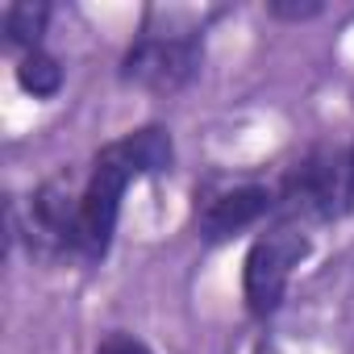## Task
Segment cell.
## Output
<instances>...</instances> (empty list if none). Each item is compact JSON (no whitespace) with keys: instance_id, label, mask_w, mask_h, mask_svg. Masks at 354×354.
<instances>
[{"instance_id":"1","label":"cell","mask_w":354,"mask_h":354,"mask_svg":"<svg viewBox=\"0 0 354 354\" xmlns=\"http://www.w3.org/2000/svg\"><path fill=\"white\" fill-rule=\"evenodd\" d=\"M171 138L158 125H146L138 133H125L121 142L104 146L92 162V175L84 184L80 201V254L100 259L113 242L117 217H121V196L142 175H158L171 167Z\"/></svg>"},{"instance_id":"2","label":"cell","mask_w":354,"mask_h":354,"mask_svg":"<svg viewBox=\"0 0 354 354\" xmlns=\"http://www.w3.org/2000/svg\"><path fill=\"white\" fill-rule=\"evenodd\" d=\"M279 209L292 217L333 221L354 205V158L350 150H313L279 192Z\"/></svg>"},{"instance_id":"3","label":"cell","mask_w":354,"mask_h":354,"mask_svg":"<svg viewBox=\"0 0 354 354\" xmlns=\"http://www.w3.org/2000/svg\"><path fill=\"white\" fill-rule=\"evenodd\" d=\"M304 254H308V238L300 230H292V225L271 230L250 246L246 271H242V292H246L250 313L267 317V313L279 308V300H283V292L292 283V271L304 263Z\"/></svg>"},{"instance_id":"4","label":"cell","mask_w":354,"mask_h":354,"mask_svg":"<svg viewBox=\"0 0 354 354\" xmlns=\"http://www.w3.org/2000/svg\"><path fill=\"white\" fill-rule=\"evenodd\" d=\"M201 67V46L192 34H146L129 46L121 63V80L146 92H175Z\"/></svg>"},{"instance_id":"5","label":"cell","mask_w":354,"mask_h":354,"mask_svg":"<svg viewBox=\"0 0 354 354\" xmlns=\"http://www.w3.org/2000/svg\"><path fill=\"white\" fill-rule=\"evenodd\" d=\"M80 201H84V192H71L67 180H46L30 196L26 238L38 254L80 250Z\"/></svg>"},{"instance_id":"6","label":"cell","mask_w":354,"mask_h":354,"mask_svg":"<svg viewBox=\"0 0 354 354\" xmlns=\"http://www.w3.org/2000/svg\"><path fill=\"white\" fill-rule=\"evenodd\" d=\"M271 209H275V192H267L259 184H246V188H234V192L213 196L205 205V213H201V230H205V238L217 242V238H230V234L254 225Z\"/></svg>"},{"instance_id":"7","label":"cell","mask_w":354,"mask_h":354,"mask_svg":"<svg viewBox=\"0 0 354 354\" xmlns=\"http://www.w3.org/2000/svg\"><path fill=\"white\" fill-rule=\"evenodd\" d=\"M17 80H21V88H26L30 96L46 100V96H55V92L63 88V67H59V59H50L46 50H30V55L21 59V67H17Z\"/></svg>"},{"instance_id":"8","label":"cell","mask_w":354,"mask_h":354,"mask_svg":"<svg viewBox=\"0 0 354 354\" xmlns=\"http://www.w3.org/2000/svg\"><path fill=\"white\" fill-rule=\"evenodd\" d=\"M46 17H50L46 5H9V9H5V38H9L13 46L38 50V38H42V30H46Z\"/></svg>"},{"instance_id":"9","label":"cell","mask_w":354,"mask_h":354,"mask_svg":"<svg viewBox=\"0 0 354 354\" xmlns=\"http://www.w3.org/2000/svg\"><path fill=\"white\" fill-rule=\"evenodd\" d=\"M96 354H154L142 337H133V333H109L100 346H96Z\"/></svg>"},{"instance_id":"10","label":"cell","mask_w":354,"mask_h":354,"mask_svg":"<svg viewBox=\"0 0 354 354\" xmlns=\"http://www.w3.org/2000/svg\"><path fill=\"white\" fill-rule=\"evenodd\" d=\"M275 17H288V21H304V17H317L321 5H271Z\"/></svg>"},{"instance_id":"11","label":"cell","mask_w":354,"mask_h":354,"mask_svg":"<svg viewBox=\"0 0 354 354\" xmlns=\"http://www.w3.org/2000/svg\"><path fill=\"white\" fill-rule=\"evenodd\" d=\"M254 354H279V350H275L271 342H259V350H254Z\"/></svg>"},{"instance_id":"12","label":"cell","mask_w":354,"mask_h":354,"mask_svg":"<svg viewBox=\"0 0 354 354\" xmlns=\"http://www.w3.org/2000/svg\"><path fill=\"white\" fill-rule=\"evenodd\" d=\"M350 158H354V146H350Z\"/></svg>"}]
</instances>
